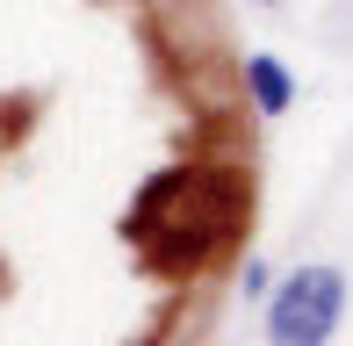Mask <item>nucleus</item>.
Instances as JSON below:
<instances>
[{
	"instance_id": "5",
	"label": "nucleus",
	"mask_w": 353,
	"mask_h": 346,
	"mask_svg": "<svg viewBox=\"0 0 353 346\" xmlns=\"http://www.w3.org/2000/svg\"><path fill=\"white\" fill-rule=\"evenodd\" d=\"M260 8H281V0H260Z\"/></svg>"
},
{
	"instance_id": "3",
	"label": "nucleus",
	"mask_w": 353,
	"mask_h": 346,
	"mask_svg": "<svg viewBox=\"0 0 353 346\" xmlns=\"http://www.w3.org/2000/svg\"><path fill=\"white\" fill-rule=\"evenodd\" d=\"M245 94H252L260 116H288V108H296V72H288L274 51H252L245 58Z\"/></svg>"
},
{
	"instance_id": "2",
	"label": "nucleus",
	"mask_w": 353,
	"mask_h": 346,
	"mask_svg": "<svg viewBox=\"0 0 353 346\" xmlns=\"http://www.w3.org/2000/svg\"><path fill=\"white\" fill-rule=\"evenodd\" d=\"M339 318H346V267L310 260L296 274H281V289L260 310V332L274 346H325L339 332Z\"/></svg>"
},
{
	"instance_id": "4",
	"label": "nucleus",
	"mask_w": 353,
	"mask_h": 346,
	"mask_svg": "<svg viewBox=\"0 0 353 346\" xmlns=\"http://www.w3.org/2000/svg\"><path fill=\"white\" fill-rule=\"evenodd\" d=\"M238 289L260 296V289H267V260H245V267H238Z\"/></svg>"
},
{
	"instance_id": "1",
	"label": "nucleus",
	"mask_w": 353,
	"mask_h": 346,
	"mask_svg": "<svg viewBox=\"0 0 353 346\" xmlns=\"http://www.w3.org/2000/svg\"><path fill=\"white\" fill-rule=\"evenodd\" d=\"M245 224V181L223 166H166L137 187V210L123 216V238L144 245L159 274H195L223 238Z\"/></svg>"
}]
</instances>
